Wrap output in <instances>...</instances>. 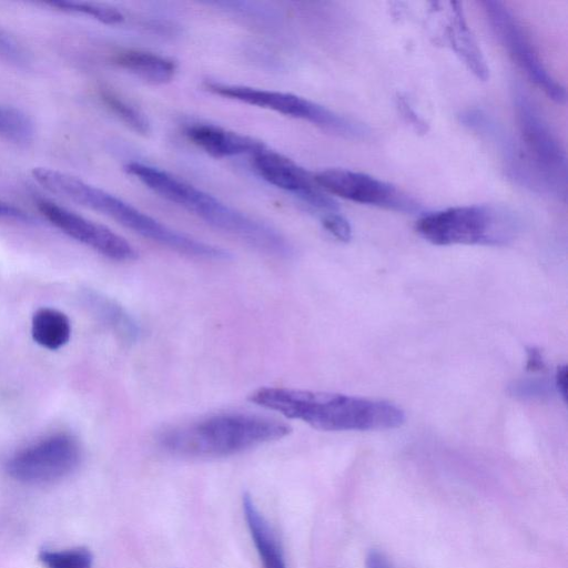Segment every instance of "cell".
<instances>
[{"label":"cell","instance_id":"e0dca14e","mask_svg":"<svg viewBox=\"0 0 568 568\" xmlns=\"http://www.w3.org/2000/svg\"><path fill=\"white\" fill-rule=\"evenodd\" d=\"M83 298L92 314L125 343H135L141 328L133 316L115 301L97 292L89 291Z\"/></svg>","mask_w":568,"mask_h":568},{"label":"cell","instance_id":"ffe728a7","mask_svg":"<svg viewBox=\"0 0 568 568\" xmlns=\"http://www.w3.org/2000/svg\"><path fill=\"white\" fill-rule=\"evenodd\" d=\"M39 560L45 568H92L93 557L83 547L67 549H44Z\"/></svg>","mask_w":568,"mask_h":568},{"label":"cell","instance_id":"3957f363","mask_svg":"<svg viewBox=\"0 0 568 568\" xmlns=\"http://www.w3.org/2000/svg\"><path fill=\"white\" fill-rule=\"evenodd\" d=\"M32 176L51 193L108 215L134 233L181 254L214 261L231 257L227 251L181 233L77 176L43 166L34 168Z\"/></svg>","mask_w":568,"mask_h":568},{"label":"cell","instance_id":"603a6c76","mask_svg":"<svg viewBox=\"0 0 568 568\" xmlns=\"http://www.w3.org/2000/svg\"><path fill=\"white\" fill-rule=\"evenodd\" d=\"M396 105L404 120L419 134H425L428 131V124L425 120L416 113L409 102L400 94L396 98Z\"/></svg>","mask_w":568,"mask_h":568},{"label":"cell","instance_id":"8992f818","mask_svg":"<svg viewBox=\"0 0 568 568\" xmlns=\"http://www.w3.org/2000/svg\"><path fill=\"white\" fill-rule=\"evenodd\" d=\"M203 87L215 95L307 121L343 138L362 139L368 133L367 129L361 123L354 122L321 104L293 93L213 80L204 81Z\"/></svg>","mask_w":568,"mask_h":568},{"label":"cell","instance_id":"9a60e30c","mask_svg":"<svg viewBox=\"0 0 568 568\" xmlns=\"http://www.w3.org/2000/svg\"><path fill=\"white\" fill-rule=\"evenodd\" d=\"M243 513L263 568H287L281 542L247 493L242 499Z\"/></svg>","mask_w":568,"mask_h":568},{"label":"cell","instance_id":"8fae6325","mask_svg":"<svg viewBox=\"0 0 568 568\" xmlns=\"http://www.w3.org/2000/svg\"><path fill=\"white\" fill-rule=\"evenodd\" d=\"M252 166L267 183L284 190L320 213L338 212V205L323 191L306 170L265 145L251 154Z\"/></svg>","mask_w":568,"mask_h":568},{"label":"cell","instance_id":"6da1fadb","mask_svg":"<svg viewBox=\"0 0 568 568\" xmlns=\"http://www.w3.org/2000/svg\"><path fill=\"white\" fill-rule=\"evenodd\" d=\"M248 399L322 430L389 429L405 420L404 412L392 403L336 393L261 387Z\"/></svg>","mask_w":568,"mask_h":568},{"label":"cell","instance_id":"52a82bcc","mask_svg":"<svg viewBox=\"0 0 568 568\" xmlns=\"http://www.w3.org/2000/svg\"><path fill=\"white\" fill-rule=\"evenodd\" d=\"M82 457L79 442L69 434H53L14 453L6 471L17 481L48 485L70 476Z\"/></svg>","mask_w":568,"mask_h":568},{"label":"cell","instance_id":"f1b7e54d","mask_svg":"<svg viewBox=\"0 0 568 568\" xmlns=\"http://www.w3.org/2000/svg\"><path fill=\"white\" fill-rule=\"evenodd\" d=\"M1 130H2V112H1V106H0V134H1Z\"/></svg>","mask_w":568,"mask_h":568},{"label":"cell","instance_id":"7402d4cb","mask_svg":"<svg viewBox=\"0 0 568 568\" xmlns=\"http://www.w3.org/2000/svg\"><path fill=\"white\" fill-rule=\"evenodd\" d=\"M323 227L341 242H348L352 237V229L348 221L339 214L332 212L321 216Z\"/></svg>","mask_w":568,"mask_h":568},{"label":"cell","instance_id":"83f0119b","mask_svg":"<svg viewBox=\"0 0 568 568\" xmlns=\"http://www.w3.org/2000/svg\"><path fill=\"white\" fill-rule=\"evenodd\" d=\"M556 387L562 398L567 399V366H560L557 369L555 377Z\"/></svg>","mask_w":568,"mask_h":568},{"label":"cell","instance_id":"44dd1931","mask_svg":"<svg viewBox=\"0 0 568 568\" xmlns=\"http://www.w3.org/2000/svg\"><path fill=\"white\" fill-rule=\"evenodd\" d=\"M47 4L58 8L63 11L82 13L85 16L93 17L94 19L108 23V24H116L124 20V16L118 9L94 3V2H82V1H72V0H60L48 2Z\"/></svg>","mask_w":568,"mask_h":568},{"label":"cell","instance_id":"d4e9b609","mask_svg":"<svg viewBox=\"0 0 568 568\" xmlns=\"http://www.w3.org/2000/svg\"><path fill=\"white\" fill-rule=\"evenodd\" d=\"M546 367L541 353L536 347L527 348V365L529 372H541Z\"/></svg>","mask_w":568,"mask_h":568},{"label":"cell","instance_id":"4316f807","mask_svg":"<svg viewBox=\"0 0 568 568\" xmlns=\"http://www.w3.org/2000/svg\"><path fill=\"white\" fill-rule=\"evenodd\" d=\"M0 217L28 220L29 216L20 209L0 201Z\"/></svg>","mask_w":568,"mask_h":568},{"label":"cell","instance_id":"7c38bea8","mask_svg":"<svg viewBox=\"0 0 568 568\" xmlns=\"http://www.w3.org/2000/svg\"><path fill=\"white\" fill-rule=\"evenodd\" d=\"M37 205L54 226L103 256L118 262L138 258V252L131 243L106 226L47 200L38 201Z\"/></svg>","mask_w":568,"mask_h":568},{"label":"cell","instance_id":"4fadbf2b","mask_svg":"<svg viewBox=\"0 0 568 568\" xmlns=\"http://www.w3.org/2000/svg\"><path fill=\"white\" fill-rule=\"evenodd\" d=\"M183 133L190 142L214 158L251 155L265 145L252 136L209 123H189Z\"/></svg>","mask_w":568,"mask_h":568},{"label":"cell","instance_id":"9c48e42d","mask_svg":"<svg viewBox=\"0 0 568 568\" xmlns=\"http://www.w3.org/2000/svg\"><path fill=\"white\" fill-rule=\"evenodd\" d=\"M485 16L494 34L511 60L544 93L557 103L566 101L565 88L545 68L521 24L500 1H483Z\"/></svg>","mask_w":568,"mask_h":568},{"label":"cell","instance_id":"277c9868","mask_svg":"<svg viewBox=\"0 0 568 568\" xmlns=\"http://www.w3.org/2000/svg\"><path fill=\"white\" fill-rule=\"evenodd\" d=\"M290 433L287 424L273 418L221 413L166 428L158 440L163 449L176 456L212 458L239 454Z\"/></svg>","mask_w":568,"mask_h":568},{"label":"cell","instance_id":"ac0fdd59","mask_svg":"<svg viewBox=\"0 0 568 568\" xmlns=\"http://www.w3.org/2000/svg\"><path fill=\"white\" fill-rule=\"evenodd\" d=\"M31 335L40 346L51 351L59 349L70 339V320L59 310L39 308L32 316Z\"/></svg>","mask_w":568,"mask_h":568},{"label":"cell","instance_id":"484cf974","mask_svg":"<svg viewBox=\"0 0 568 568\" xmlns=\"http://www.w3.org/2000/svg\"><path fill=\"white\" fill-rule=\"evenodd\" d=\"M366 568H394L388 558L378 550H371L366 558Z\"/></svg>","mask_w":568,"mask_h":568},{"label":"cell","instance_id":"5bb4252c","mask_svg":"<svg viewBox=\"0 0 568 568\" xmlns=\"http://www.w3.org/2000/svg\"><path fill=\"white\" fill-rule=\"evenodd\" d=\"M446 37L453 51L468 70L479 80L486 81L489 78V68L458 1L450 2Z\"/></svg>","mask_w":568,"mask_h":568},{"label":"cell","instance_id":"2e32d148","mask_svg":"<svg viewBox=\"0 0 568 568\" xmlns=\"http://www.w3.org/2000/svg\"><path fill=\"white\" fill-rule=\"evenodd\" d=\"M112 60L121 69L152 84L170 82L178 71L173 59L144 50H122Z\"/></svg>","mask_w":568,"mask_h":568},{"label":"cell","instance_id":"d6986e66","mask_svg":"<svg viewBox=\"0 0 568 568\" xmlns=\"http://www.w3.org/2000/svg\"><path fill=\"white\" fill-rule=\"evenodd\" d=\"M100 97L106 108L134 132L142 135L150 133L151 128L148 118L135 106L106 89L101 90Z\"/></svg>","mask_w":568,"mask_h":568},{"label":"cell","instance_id":"7a4b0ae2","mask_svg":"<svg viewBox=\"0 0 568 568\" xmlns=\"http://www.w3.org/2000/svg\"><path fill=\"white\" fill-rule=\"evenodd\" d=\"M124 170L148 189L196 215L209 225L278 257L293 255V246L272 225L252 217L159 168L132 161Z\"/></svg>","mask_w":568,"mask_h":568},{"label":"cell","instance_id":"ba28073f","mask_svg":"<svg viewBox=\"0 0 568 568\" xmlns=\"http://www.w3.org/2000/svg\"><path fill=\"white\" fill-rule=\"evenodd\" d=\"M514 100L521 141L528 158L548 187L565 193L567 156L564 148L525 91L517 89Z\"/></svg>","mask_w":568,"mask_h":568},{"label":"cell","instance_id":"30bf717a","mask_svg":"<svg viewBox=\"0 0 568 568\" xmlns=\"http://www.w3.org/2000/svg\"><path fill=\"white\" fill-rule=\"evenodd\" d=\"M327 194L399 212H413L417 203L394 185L372 175L346 169H327L313 175Z\"/></svg>","mask_w":568,"mask_h":568},{"label":"cell","instance_id":"5b68a950","mask_svg":"<svg viewBox=\"0 0 568 568\" xmlns=\"http://www.w3.org/2000/svg\"><path fill=\"white\" fill-rule=\"evenodd\" d=\"M513 229L510 216L490 205H463L423 215L416 232L435 245L491 244L505 241Z\"/></svg>","mask_w":568,"mask_h":568},{"label":"cell","instance_id":"cb8c5ba5","mask_svg":"<svg viewBox=\"0 0 568 568\" xmlns=\"http://www.w3.org/2000/svg\"><path fill=\"white\" fill-rule=\"evenodd\" d=\"M0 57L16 62L23 60L22 51L17 43L2 33H0Z\"/></svg>","mask_w":568,"mask_h":568}]
</instances>
